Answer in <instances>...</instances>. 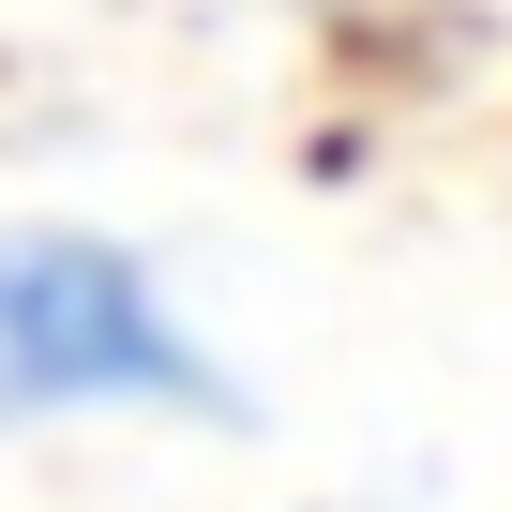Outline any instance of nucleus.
<instances>
[{
	"label": "nucleus",
	"instance_id": "1",
	"mask_svg": "<svg viewBox=\"0 0 512 512\" xmlns=\"http://www.w3.org/2000/svg\"><path fill=\"white\" fill-rule=\"evenodd\" d=\"M91 407H151V422H196L226 407V362L166 317L151 256L121 241H0V437L16 422H91Z\"/></svg>",
	"mask_w": 512,
	"mask_h": 512
}]
</instances>
